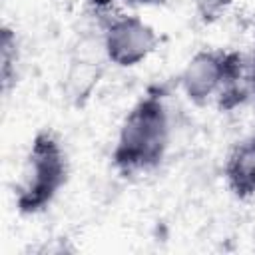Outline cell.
Listing matches in <instances>:
<instances>
[{
    "mask_svg": "<svg viewBox=\"0 0 255 255\" xmlns=\"http://www.w3.org/2000/svg\"><path fill=\"white\" fill-rule=\"evenodd\" d=\"M169 114L159 92L145 94L124 118L112 161L124 175L145 173L159 165L169 145Z\"/></svg>",
    "mask_w": 255,
    "mask_h": 255,
    "instance_id": "6da1fadb",
    "label": "cell"
},
{
    "mask_svg": "<svg viewBox=\"0 0 255 255\" xmlns=\"http://www.w3.org/2000/svg\"><path fill=\"white\" fill-rule=\"evenodd\" d=\"M181 90L195 106L215 100L221 112L237 108L251 96L243 56L223 50L197 52L181 72Z\"/></svg>",
    "mask_w": 255,
    "mask_h": 255,
    "instance_id": "7a4b0ae2",
    "label": "cell"
},
{
    "mask_svg": "<svg viewBox=\"0 0 255 255\" xmlns=\"http://www.w3.org/2000/svg\"><path fill=\"white\" fill-rule=\"evenodd\" d=\"M225 183L239 199L255 195V135L237 143L225 161Z\"/></svg>",
    "mask_w": 255,
    "mask_h": 255,
    "instance_id": "5b68a950",
    "label": "cell"
},
{
    "mask_svg": "<svg viewBox=\"0 0 255 255\" xmlns=\"http://www.w3.org/2000/svg\"><path fill=\"white\" fill-rule=\"evenodd\" d=\"M247 82H249V92L255 98V48H253V56L251 62L247 64Z\"/></svg>",
    "mask_w": 255,
    "mask_h": 255,
    "instance_id": "ba28073f",
    "label": "cell"
},
{
    "mask_svg": "<svg viewBox=\"0 0 255 255\" xmlns=\"http://www.w3.org/2000/svg\"><path fill=\"white\" fill-rule=\"evenodd\" d=\"M114 0H90V4L94 6V8H100V10H104V8H108L110 4H112Z\"/></svg>",
    "mask_w": 255,
    "mask_h": 255,
    "instance_id": "30bf717a",
    "label": "cell"
},
{
    "mask_svg": "<svg viewBox=\"0 0 255 255\" xmlns=\"http://www.w3.org/2000/svg\"><path fill=\"white\" fill-rule=\"evenodd\" d=\"M231 2L233 0H193L197 16L205 24H211V22L219 20L227 12V8L231 6Z\"/></svg>",
    "mask_w": 255,
    "mask_h": 255,
    "instance_id": "52a82bcc",
    "label": "cell"
},
{
    "mask_svg": "<svg viewBox=\"0 0 255 255\" xmlns=\"http://www.w3.org/2000/svg\"><path fill=\"white\" fill-rule=\"evenodd\" d=\"M14 68H16V38H14L12 30L4 28L2 30V84H4V90H8V86L12 82Z\"/></svg>",
    "mask_w": 255,
    "mask_h": 255,
    "instance_id": "8992f818",
    "label": "cell"
},
{
    "mask_svg": "<svg viewBox=\"0 0 255 255\" xmlns=\"http://www.w3.org/2000/svg\"><path fill=\"white\" fill-rule=\"evenodd\" d=\"M157 46L155 30L137 16L114 18L104 34V52L118 68H133Z\"/></svg>",
    "mask_w": 255,
    "mask_h": 255,
    "instance_id": "277c9868",
    "label": "cell"
},
{
    "mask_svg": "<svg viewBox=\"0 0 255 255\" xmlns=\"http://www.w3.org/2000/svg\"><path fill=\"white\" fill-rule=\"evenodd\" d=\"M167 0H126V4L129 6H161Z\"/></svg>",
    "mask_w": 255,
    "mask_h": 255,
    "instance_id": "9c48e42d",
    "label": "cell"
},
{
    "mask_svg": "<svg viewBox=\"0 0 255 255\" xmlns=\"http://www.w3.org/2000/svg\"><path fill=\"white\" fill-rule=\"evenodd\" d=\"M66 179L68 159L60 139L48 129L38 131L16 183V209L22 215L44 211L66 185Z\"/></svg>",
    "mask_w": 255,
    "mask_h": 255,
    "instance_id": "3957f363",
    "label": "cell"
}]
</instances>
